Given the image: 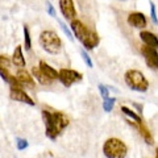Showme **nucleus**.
I'll use <instances>...</instances> for the list:
<instances>
[{"mask_svg": "<svg viewBox=\"0 0 158 158\" xmlns=\"http://www.w3.org/2000/svg\"><path fill=\"white\" fill-rule=\"evenodd\" d=\"M41 115L45 124V135L50 140H56L70 124V118L66 113L53 110L50 107H42Z\"/></svg>", "mask_w": 158, "mask_h": 158, "instance_id": "nucleus-1", "label": "nucleus"}, {"mask_svg": "<svg viewBox=\"0 0 158 158\" xmlns=\"http://www.w3.org/2000/svg\"><path fill=\"white\" fill-rule=\"evenodd\" d=\"M70 27L74 37L82 44L86 50H92L99 45V42H100L99 34L94 31H90L81 20L74 19L73 21H70Z\"/></svg>", "mask_w": 158, "mask_h": 158, "instance_id": "nucleus-2", "label": "nucleus"}, {"mask_svg": "<svg viewBox=\"0 0 158 158\" xmlns=\"http://www.w3.org/2000/svg\"><path fill=\"white\" fill-rule=\"evenodd\" d=\"M124 82L131 90L136 92H142V94L149 90V86H150L146 77L140 70H136V69H131V70L125 71Z\"/></svg>", "mask_w": 158, "mask_h": 158, "instance_id": "nucleus-3", "label": "nucleus"}, {"mask_svg": "<svg viewBox=\"0 0 158 158\" xmlns=\"http://www.w3.org/2000/svg\"><path fill=\"white\" fill-rule=\"evenodd\" d=\"M38 42L41 48L46 53L52 54V56H57L62 50V41L61 37L58 36V33L54 31H44L40 34Z\"/></svg>", "mask_w": 158, "mask_h": 158, "instance_id": "nucleus-4", "label": "nucleus"}, {"mask_svg": "<svg viewBox=\"0 0 158 158\" xmlns=\"http://www.w3.org/2000/svg\"><path fill=\"white\" fill-rule=\"evenodd\" d=\"M103 154L106 158H125L128 154V146L120 138L111 137L103 144Z\"/></svg>", "mask_w": 158, "mask_h": 158, "instance_id": "nucleus-5", "label": "nucleus"}, {"mask_svg": "<svg viewBox=\"0 0 158 158\" xmlns=\"http://www.w3.org/2000/svg\"><path fill=\"white\" fill-rule=\"evenodd\" d=\"M11 63L12 59L7 56H0V77L3 78L4 82H7L9 86L13 87H23L21 83L19 82L16 75L11 73Z\"/></svg>", "mask_w": 158, "mask_h": 158, "instance_id": "nucleus-6", "label": "nucleus"}, {"mask_svg": "<svg viewBox=\"0 0 158 158\" xmlns=\"http://www.w3.org/2000/svg\"><path fill=\"white\" fill-rule=\"evenodd\" d=\"M83 79V74L74 69H61L58 71V81L66 88L71 87L74 83H79Z\"/></svg>", "mask_w": 158, "mask_h": 158, "instance_id": "nucleus-7", "label": "nucleus"}, {"mask_svg": "<svg viewBox=\"0 0 158 158\" xmlns=\"http://www.w3.org/2000/svg\"><path fill=\"white\" fill-rule=\"evenodd\" d=\"M9 99L13 102H20V103H24V104H28V106H36V102L33 100L27 94V91H24L23 87H13L11 86V90H9Z\"/></svg>", "mask_w": 158, "mask_h": 158, "instance_id": "nucleus-8", "label": "nucleus"}, {"mask_svg": "<svg viewBox=\"0 0 158 158\" xmlns=\"http://www.w3.org/2000/svg\"><path fill=\"white\" fill-rule=\"evenodd\" d=\"M141 53L142 57L145 59V63L148 67L154 69V70L158 71V49L142 45L141 46Z\"/></svg>", "mask_w": 158, "mask_h": 158, "instance_id": "nucleus-9", "label": "nucleus"}, {"mask_svg": "<svg viewBox=\"0 0 158 158\" xmlns=\"http://www.w3.org/2000/svg\"><path fill=\"white\" fill-rule=\"evenodd\" d=\"M59 9H61L62 16L66 20L73 21L77 19V9L74 6V0H59Z\"/></svg>", "mask_w": 158, "mask_h": 158, "instance_id": "nucleus-10", "label": "nucleus"}, {"mask_svg": "<svg viewBox=\"0 0 158 158\" xmlns=\"http://www.w3.org/2000/svg\"><path fill=\"white\" fill-rule=\"evenodd\" d=\"M127 21L131 27L136 29H144L148 27V19L142 12H132L128 15Z\"/></svg>", "mask_w": 158, "mask_h": 158, "instance_id": "nucleus-11", "label": "nucleus"}, {"mask_svg": "<svg viewBox=\"0 0 158 158\" xmlns=\"http://www.w3.org/2000/svg\"><path fill=\"white\" fill-rule=\"evenodd\" d=\"M16 77L19 79V82L21 83L23 87H28V88H34L36 86V81L32 74H29L25 69H19L16 73Z\"/></svg>", "mask_w": 158, "mask_h": 158, "instance_id": "nucleus-12", "label": "nucleus"}, {"mask_svg": "<svg viewBox=\"0 0 158 158\" xmlns=\"http://www.w3.org/2000/svg\"><path fill=\"white\" fill-rule=\"evenodd\" d=\"M140 38H141V41L144 42V45L154 48V49H158V36H157V34H154L153 32L141 31L140 32Z\"/></svg>", "mask_w": 158, "mask_h": 158, "instance_id": "nucleus-13", "label": "nucleus"}, {"mask_svg": "<svg viewBox=\"0 0 158 158\" xmlns=\"http://www.w3.org/2000/svg\"><path fill=\"white\" fill-rule=\"evenodd\" d=\"M12 65L16 66L19 69H24L27 66V62H25V58H24V54H23V46H16V49L13 50L12 54Z\"/></svg>", "mask_w": 158, "mask_h": 158, "instance_id": "nucleus-14", "label": "nucleus"}, {"mask_svg": "<svg viewBox=\"0 0 158 158\" xmlns=\"http://www.w3.org/2000/svg\"><path fill=\"white\" fill-rule=\"evenodd\" d=\"M31 74L33 75L34 81H37L40 85H42V86H49V85H52V82H53L52 79L49 78V77H46L45 74L41 71V69L37 67V66H33V67H32Z\"/></svg>", "mask_w": 158, "mask_h": 158, "instance_id": "nucleus-15", "label": "nucleus"}, {"mask_svg": "<svg viewBox=\"0 0 158 158\" xmlns=\"http://www.w3.org/2000/svg\"><path fill=\"white\" fill-rule=\"evenodd\" d=\"M136 129L138 131L140 136L144 138V141L146 142L148 145H153V144H154V137H153L152 132L149 131V128H148V127L144 124V123H142V124H138Z\"/></svg>", "mask_w": 158, "mask_h": 158, "instance_id": "nucleus-16", "label": "nucleus"}, {"mask_svg": "<svg viewBox=\"0 0 158 158\" xmlns=\"http://www.w3.org/2000/svg\"><path fill=\"white\" fill-rule=\"evenodd\" d=\"M38 67L41 69V71L45 74L46 77L50 78L52 81H56V79H58V71H57L54 67H52L50 65H49V63H46L45 61H40Z\"/></svg>", "mask_w": 158, "mask_h": 158, "instance_id": "nucleus-17", "label": "nucleus"}, {"mask_svg": "<svg viewBox=\"0 0 158 158\" xmlns=\"http://www.w3.org/2000/svg\"><path fill=\"white\" fill-rule=\"evenodd\" d=\"M120 111L124 113L125 116H128L129 118H132L135 123H137V124H142V118H141V115H138V113H136L133 110H131V108H128L125 106H121L120 107Z\"/></svg>", "mask_w": 158, "mask_h": 158, "instance_id": "nucleus-18", "label": "nucleus"}, {"mask_svg": "<svg viewBox=\"0 0 158 158\" xmlns=\"http://www.w3.org/2000/svg\"><path fill=\"white\" fill-rule=\"evenodd\" d=\"M23 32H24V46H25L24 49L29 52L32 49V40H31V33H29V28L27 24L23 27Z\"/></svg>", "mask_w": 158, "mask_h": 158, "instance_id": "nucleus-19", "label": "nucleus"}, {"mask_svg": "<svg viewBox=\"0 0 158 158\" xmlns=\"http://www.w3.org/2000/svg\"><path fill=\"white\" fill-rule=\"evenodd\" d=\"M115 103H116V99L115 98H107L103 100V110L106 112H111L115 107Z\"/></svg>", "mask_w": 158, "mask_h": 158, "instance_id": "nucleus-20", "label": "nucleus"}, {"mask_svg": "<svg viewBox=\"0 0 158 158\" xmlns=\"http://www.w3.org/2000/svg\"><path fill=\"white\" fill-rule=\"evenodd\" d=\"M58 25L61 27V29L63 31V33L66 34V37L70 40V41H74V38H75V37H74V34H73V32H71V29H69V27L62 21V20H58Z\"/></svg>", "mask_w": 158, "mask_h": 158, "instance_id": "nucleus-21", "label": "nucleus"}, {"mask_svg": "<svg viewBox=\"0 0 158 158\" xmlns=\"http://www.w3.org/2000/svg\"><path fill=\"white\" fill-rule=\"evenodd\" d=\"M29 146V142L25 140V138H21V137H17L16 138V148H17V150H25Z\"/></svg>", "mask_w": 158, "mask_h": 158, "instance_id": "nucleus-22", "label": "nucleus"}, {"mask_svg": "<svg viewBox=\"0 0 158 158\" xmlns=\"http://www.w3.org/2000/svg\"><path fill=\"white\" fill-rule=\"evenodd\" d=\"M149 6H150V19L154 25H158V17H157V11H156V4L152 2H149Z\"/></svg>", "mask_w": 158, "mask_h": 158, "instance_id": "nucleus-23", "label": "nucleus"}, {"mask_svg": "<svg viewBox=\"0 0 158 158\" xmlns=\"http://www.w3.org/2000/svg\"><path fill=\"white\" fill-rule=\"evenodd\" d=\"M81 56H82V59H83V62L86 63V66H88L90 69L94 67V63H92V59L90 58V56L87 54V52L85 50V49H82L81 50Z\"/></svg>", "mask_w": 158, "mask_h": 158, "instance_id": "nucleus-24", "label": "nucleus"}, {"mask_svg": "<svg viewBox=\"0 0 158 158\" xmlns=\"http://www.w3.org/2000/svg\"><path fill=\"white\" fill-rule=\"evenodd\" d=\"M98 88H99V92H100V96L103 99L110 98V88H108V86H106V85H99Z\"/></svg>", "mask_w": 158, "mask_h": 158, "instance_id": "nucleus-25", "label": "nucleus"}, {"mask_svg": "<svg viewBox=\"0 0 158 158\" xmlns=\"http://www.w3.org/2000/svg\"><path fill=\"white\" fill-rule=\"evenodd\" d=\"M46 11H48V13H49V16H52V17H56V9H54V7H53V4L50 3V2H48L46 3Z\"/></svg>", "mask_w": 158, "mask_h": 158, "instance_id": "nucleus-26", "label": "nucleus"}, {"mask_svg": "<svg viewBox=\"0 0 158 158\" xmlns=\"http://www.w3.org/2000/svg\"><path fill=\"white\" fill-rule=\"evenodd\" d=\"M133 107H135L136 108V110H137V112H138V115H142V110H144V107H142L141 104H138V103H133V104H132Z\"/></svg>", "mask_w": 158, "mask_h": 158, "instance_id": "nucleus-27", "label": "nucleus"}, {"mask_svg": "<svg viewBox=\"0 0 158 158\" xmlns=\"http://www.w3.org/2000/svg\"><path fill=\"white\" fill-rule=\"evenodd\" d=\"M156 158H158V148L156 149Z\"/></svg>", "mask_w": 158, "mask_h": 158, "instance_id": "nucleus-28", "label": "nucleus"}, {"mask_svg": "<svg viewBox=\"0 0 158 158\" xmlns=\"http://www.w3.org/2000/svg\"><path fill=\"white\" fill-rule=\"evenodd\" d=\"M120 2H125V0H120Z\"/></svg>", "mask_w": 158, "mask_h": 158, "instance_id": "nucleus-29", "label": "nucleus"}]
</instances>
